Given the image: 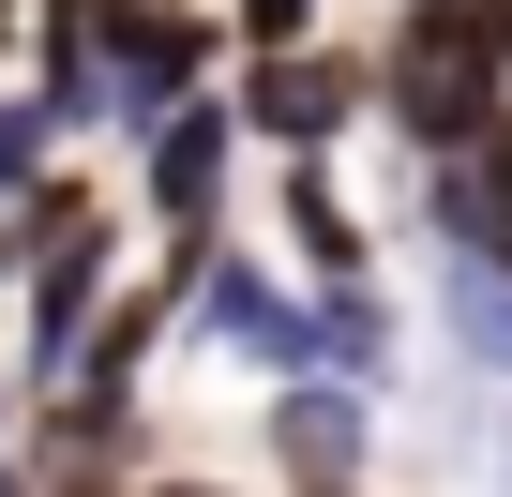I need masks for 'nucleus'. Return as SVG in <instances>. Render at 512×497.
<instances>
[{
	"instance_id": "f257e3e1",
	"label": "nucleus",
	"mask_w": 512,
	"mask_h": 497,
	"mask_svg": "<svg viewBox=\"0 0 512 497\" xmlns=\"http://www.w3.org/2000/svg\"><path fill=\"white\" fill-rule=\"evenodd\" d=\"M392 121L422 151H467L497 136V31H482V0H422L407 46H392Z\"/></svg>"
},
{
	"instance_id": "f03ea898",
	"label": "nucleus",
	"mask_w": 512,
	"mask_h": 497,
	"mask_svg": "<svg viewBox=\"0 0 512 497\" xmlns=\"http://www.w3.org/2000/svg\"><path fill=\"white\" fill-rule=\"evenodd\" d=\"M347 106H362V61H317V46H287V61H256V76H241V121H256V136H287V151H317Z\"/></svg>"
},
{
	"instance_id": "7ed1b4c3",
	"label": "nucleus",
	"mask_w": 512,
	"mask_h": 497,
	"mask_svg": "<svg viewBox=\"0 0 512 497\" xmlns=\"http://www.w3.org/2000/svg\"><path fill=\"white\" fill-rule=\"evenodd\" d=\"M437 226L467 241V257H497V272H512V121H497V136H467V151L437 166Z\"/></svg>"
},
{
	"instance_id": "20e7f679",
	"label": "nucleus",
	"mask_w": 512,
	"mask_h": 497,
	"mask_svg": "<svg viewBox=\"0 0 512 497\" xmlns=\"http://www.w3.org/2000/svg\"><path fill=\"white\" fill-rule=\"evenodd\" d=\"M196 61H211V31H196V16H136V31H121V76H106V106H166Z\"/></svg>"
},
{
	"instance_id": "39448f33",
	"label": "nucleus",
	"mask_w": 512,
	"mask_h": 497,
	"mask_svg": "<svg viewBox=\"0 0 512 497\" xmlns=\"http://www.w3.org/2000/svg\"><path fill=\"white\" fill-rule=\"evenodd\" d=\"M226 136H241V106H196V121H166V166H151V196L196 226L211 211V166H226Z\"/></svg>"
},
{
	"instance_id": "423d86ee",
	"label": "nucleus",
	"mask_w": 512,
	"mask_h": 497,
	"mask_svg": "<svg viewBox=\"0 0 512 497\" xmlns=\"http://www.w3.org/2000/svg\"><path fill=\"white\" fill-rule=\"evenodd\" d=\"M287 452H302V482H317V497H347V467H362V407L287 392Z\"/></svg>"
},
{
	"instance_id": "0eeeda50",
	"label": "nucleus",
	"mask_w": 512,
	"mask_h": 497,
	"mask_svg": "<svg viewBox=\"0 0 512 497\" xmlns=\"http://www.w3.org/2000/svg\"><path fill=\"white\" fill-rule=\"evenodd\" d=\"M287 226H302V257H317L332 287H362V226H347V196H332L317 166H287Z\"/></svg>"
},
{
	"instance_id": "6e6552de",
	"label": "nucleus",
	"mask_w": 512,
	"mask_h": 497,
	"mask_svg": "<svg viewBox=\"0 0 512 497\" xmlns=\"http://www.w3.org/2000/svg\"><path fill=\"white\" fill-rule=\"evenodd\" d=\"M452 332H467V347H497V362H512V287H452Z\"/></svg>"
},
{
	"instance_id": "1a4fd4ad",
	"label": "nucleus",
	"mask_w": 512,
	"mask_h": 497,
	"mask_svg": "<svg viewBox=\"0 0 512 497\" xmlns=\"http://www.w3.org/2000/svg\"><path fill=\"white\" fill-rule=\"evenodd\" d=\"M302 16H317V0H241V46H256V61H287V46H302Z\"/></svg>"
},
{
	"instance_id": "9d476101",
	"label": "nucleus",
	"mask_w": 512,
	"mask_h": 497,
	"mask_svg": "<svg viewBox=\"0 0 512 497\" xmlns=\"http://www.w3.org/2000/svg\"><path fill=\"white\" fill-rule=\"evenodd\" d=\"M31 151H46V106H0V181H31Z\"/></svg>"
},
{
	"instance_id": "9b49d317",
	"label": "nucleus",
	"mask_w": 512,
	"mask_h": 497,
	"mask_svg": "<svg viewBox=\"0 0 512 497\" xmlns=\"http://www.w3.org/2000/svg\"><path fill=\"white\" fill-rule=\"evenodd\" d=\"M482 31H497V61H512V0H482Z\"/></svg>"
},
{
	"instance_id": "f8f14e48",
	"label": "nucleus",
	"mask_w": 512,
	"mask_h": 497,
	"mask_svg": "<svg viewBox=\"0 0 512 497\" xmlns=\"http://www.w3.org/2000/svg\"><path fill=\"white\" fill-rule=\"evenodd\" d=\"M166 497H226V482H166Z\"/></svg>"
},
{
	"instance_id": "ddd939ff",
	"label": "nucleus",
	"mask_w": 512,
	"mask_h": 497,
	"mask_svg": "<svg viewBox=\"0 0 512 497\" xmlns=\"http://www.w3.org/2000/svg\"><path fill=\"white\" fill-rule=\"evenodd\" d=\"M0 407H16V392H0Z\"/></svg>"
},
{
	"instance_id": "4468645a",
	"label": "nucleus",
	"mask_w": 512,
	"mask_h": 497,
	"mask_svg": "<svg viewBox=\"0 0 512 497\" xmlns=\"http://www.w3.org/2000/svg\"><path fill=\"white\" fill-rule=\"evenodd\" d=\"M0 497H16V482H0Z\"/></svg>"
}]
</instances>
